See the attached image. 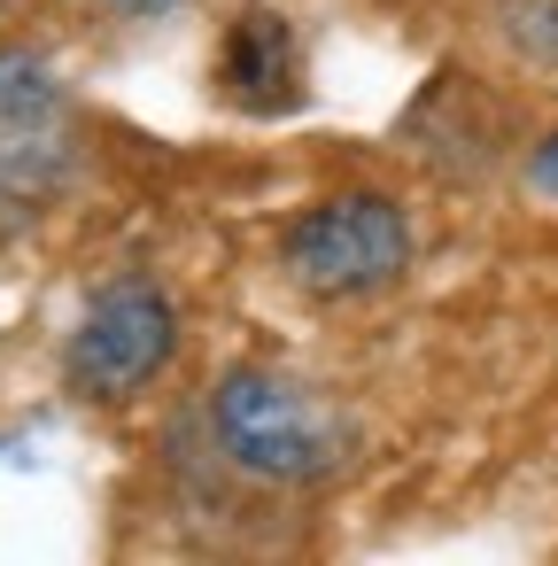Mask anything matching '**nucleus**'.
Here are the masks:
<instances>
[{"mask_svg":"<svg viewBox=\"0 0 558 566\" xmlns=\"http://www.w3.org/2000/svg\"><path fill=\"white\" fill-rule=\"evenodd\" d=\"M179 349V311L156 280H117L86 303L71 349H63V373L86 403H117L133 388H148Z\"/></svg>","mask_w":558,"mask_h":566,"instance_id":"nucleus-3","label":"nucleus"},{"mask_svg":"<svg viewBox=\"0 0 558 566\" xmlns=\"http://www.w3.org/2000/svg\"><path fill=\"white\" fill-rule=\"evenodd\" d=\"M527 187H535L543 202H558V133L535 140V156H527Z\"/></svg>","mask_w":558,"mask_h":566,"instance_id":"nucleus-7","label":"nucleus"},{"mask_svg":"<svg viewBox=\"0 0 558 566\" xmlns=\"http://www.w3.org/2000/svg\"><path fill=\"white\" fill-rule=\"evenodd\" d=\"M210 434H218V450H225L241 473L280 481V489L326 481V473L349 458V419H341L318 388H303V380H287V373H272V365H241V373L218 380V396H210Z\"/></svg>","mask_w":558,"mask_h":566,"instance_id":"nucleus-1","label":"nucleus"},{"mask_svg":"<svg viewBox=\"0 0 558 566\" xmlns=\"http://www.w3.org/2000/svg\"><path fill=\"white\" fill-rule=\"evenodd\" d=\"M218 86H225V102H241V109H256V117L295 109V102H303V48H295V32H287V17L249 9V17L225 32V48H218Z\"/></svg>","mask_w":558,"mask_h":566,"instance_id":"nucleus-5","label":"nucleus"},{"mask_svg":"<svg viewBox=\"0 0 558 566\" xmlns=\"http://www.w3.org/2000/svg\"><path fill=\"white\" fill-rule=\"evenodd\" d=\"M78 164V117H71V94L63 78L9 48L0 55V195L9 202H48Z\"/></svg>","mask_w":558,"mask_h":566,"instance_id":"nucleus-4","label":"nucleus"},{"mask_svg":"<svg viewBox=\"0 0 558 566\" xmlns=\"http://www.w3.org/2000/svg\"><path fill=\"white\" fill-rule=\"evenodd\" d=\"M496 40L535 71H558V0H496Z\"/></svg>","mask_w":558,"mask_h":566,"instance_id":"nucleus-6","label":"nucleus"},{"mask_svg":"<svg viewBox=\"0 0 558 566\" xmlns=\"http://www.w3.org/2000/svg\"><path fill=\"white\" fill-rule=\"evenodd\" d=\"M280 264L318 303H365V295H380V287L403 280V264H411V218L388 195H326L318 210H303L287 226Z\"/></svg>","mask_w":558,"mask_h":566,"instance_id":"nucleus-2","label":"nucleus"},{"mask_svg":"<svg viewBox=\"0 0 558 566\" xmlns=\"http://www.w3.org/2000/svg\"><path fill=\"white\" fill-rule=\"evenodd\" d=\"M102 9H109V17H140V24H148V17H171L179 0H102Z\"/></svg>","mask_w":558,"mask_h":566,"instance_id":"nucleus-8","label":"nucleus"}]
</instances>
